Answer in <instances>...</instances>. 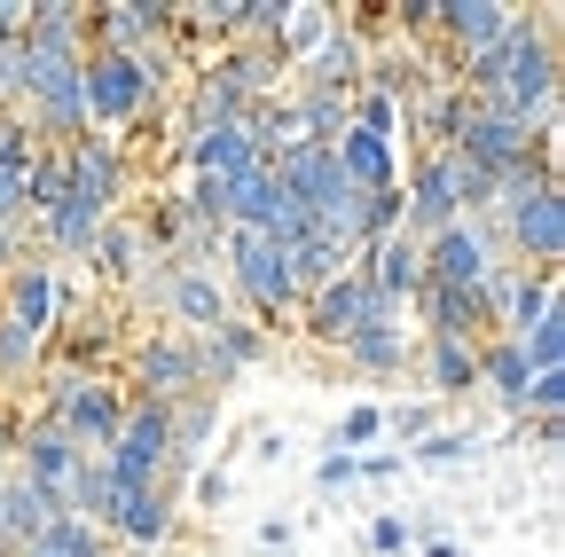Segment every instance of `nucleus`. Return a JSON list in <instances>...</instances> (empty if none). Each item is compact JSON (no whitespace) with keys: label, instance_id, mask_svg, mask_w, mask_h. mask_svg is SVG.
<instances>
[{"label":"nucleus","instance_id":"25","mask_svg":"<svg viewBox=\"0 0 565 557\" xmlns=\"http://www.w3.org/2000/svg\"><path fill=\"white\" fill-rule=\"evenodd\" d=\"M353 79H362V40H353L345 24L315 47V72H307V87H330V95H345Z\"/></svg>","mask_w":565,"mask_h":557},{"label":"nucleus","instance_id":"16","mask_svg":"<svg viewBox=\"0 0 565 557\" xmlns=\"http://www.w3.org/2000/svg\"><path fill=\"white\" fill-rule=\"evenodd\" d=\"M282 259H291V291H299V299H315V291H322V283H338V275L362 259V251L338 244V236H322V228H307V236L282 244Z\"/></svg>","mask_w":565,"mask_h":557},{"label":"nucleus","instance_id":"35","mask_svg":"<svg viewBox=\"0 0 565 557\" xmlns=\"http://www.w3.org/2000/svg\"><path fill=\"white\" fill-rule=\"evenodd\" d=\"M32 362H40V338L0 314V377H17V369H32Z\"/></svg>","mask_w":565,"mask_h":557},{"label":"nucleus","instance_id":"19","mask_svg":"<svg viewBox=\"0 0 565 557\" xmlns=\"http://www.w3.org/2000/svg\"><path fill=\"white\" fill-rule=\"evenodd\" d=\"M330 158H338V173H345L353 189H393V181H401L393 142H377V133H362V126H345L338 142H330Z\"/></svg>","mask_w":565,"mask_h":557},{"label":"nucleus","instance_id":"4","mask_svg":"<svg viewBox=\"0 0 565 557\" xmlns=\"http://www.w3.org/2000/svg\"><path fill=\"white\" fill-rule=\"evenodd\" d=\"M221 244H228V275H236V291H244V307H252L259 322H275V314H291V307H299V291H291V259H282V244L244 236V228H228Z\"/></svg>","mask_w":565,"mask_h":557},{"label":"nucleus","instance_id":"44","mask_svg":"<svg viewBox=\"0 0 565 557\" xmlns=\"http://www.w3.org/2000/svg\"><path fill=\"white\" fill-rule=\"evenodd\" d=\"M0 549H9V542H0Z\"/></svg>","mask_w":565,"mask_h":557},{"label":"nucleus","instance_id":"43","mask_svg":"<svg viewBox=\"0 0 565 557\" xmlns=\"http://www.w3.org/2000/svg\"><path fill=\"white\" fill-rule=\"evenodd\" d=\"M126 557H150V549H126Z\"/></svg>","mask_w":565,"mask_h":557},{"label":"nucleus","instance_id":"42","mask_svg":"<svg viewBox=\"0 0 565 557\" xmlns=\"http://www.w3.org/2000/svg\"><path fill=\"white\" fill-rule=\"evenodd\" d=\"M24 32V9H17V0H0V40H17Z\"/></svg>","mask_w":565,"mask_h":557},{"label":"nucleus","instance_id":"13","mask_svg":"<svg viewBox=\"0 0 565 557\" xmlns=\"http://www.w3.org/2000/svg\"><path fill=\"white\" fill-rule=\"evenodd\" d=\"M17 456H24V471H17V479H32L40 495H47V511H55V495L71 486V471H79V448H71V432H55L47 416H40L32 432H17Z\"/></svg>","mask_w":565,"mask_h":557},{"label":"nucleus","instance_id":"38","mask_svg":"<svg viewBox=\"0 0 565 557\" xmlns=\"http://www.w3.org/2000/svg\"><path fill=\"white\" fill-rule=\"evenodd\" d=\"M385 432H393V440H424V432H433V408H424V400L385 408Z\"/></svg>","mask_w":565,"mask_h":557},{"label":"nucleus","instance_id":"5","mask_svg":"<svg viewBox=\"0 0 565 557\" xmlns=\"http://www.w3.org/2000/svg\"><path fill=\"white\" fill-rule=\"evenodd\" d=\"M487 267H494V221H456L440 236H424V283L471 291Z\"/></svg>","mask_w":565,"mask_h":557},{"label":"nucleus","instance_id":"33","mask_svg":"<svg viewBox=\"0 0 565 557\" xmlns=\"http://www.w3.org/2000/svg\"><path fill=\"white\" fill-rule=\"evenodd\" d=\"M377 432H385V408H377V400H362V408H345V416H338V456H353V448H370Z\"/></svg>","mask_w":565,"mask_h":557},{"label":"nucleus","instance_id":"15","mask_svg":"<svg viewBox=\"0 0 565 557\" xmlns=\"http://www.w3.org/2000/svg\"><path fill=\"white\" fill-rule=\"evenodd\" d=\"M189 165L212 181H244V173H259V142L244 126H189Z\"/></svg>","mask_w":565,"mask_h":557},{"label":"nucleus","instance_id":"26","mask_svg":"<svg viewBox=\"0 0 565 557\" xmlns=\"http://www.w3.org/2000/svg\"><path fill=\"white\" fill-rule=\"evenodd\" d=\"M550 307H557V275H542V267L526 275V267H519V283H511V307H503V338L534 330V322H542Z\"/></svg>","mask_w":565,"mask_h":557},{"label":"nucleus","instance_id":"28","mask_svg":"<svg viewBox=\"0 0 565 557\" xmlns=\"http://www.w3.org/2000/svg\"><path fill=\"white\" fill-rule=\"evenodd\" d=\"M63 196H71V165H63V150H40V158L24 165V213L47 221Z\"/></svg>","mask_w":565,"mask_h":557},{"label":"nucleus","instance_id":"3","mask_svg":"<svg viewBox=\"0 0 565 557\" xmlns=\"http://www.w3.org/2000/svg\"><path fill=\"white\" fill-rule=\"evenodd\" d=\"M166 456H173V432H166V408L158 400H126V416H118V432H110V448H103V471L118 479V486H166L173 471H166Z\"/></svg>","mask_w":565,"mask_h":557},{"label":"nucleus","instance_id":"21","mask_svg":"<svg viewBox=\"0 0 565 557\" xmlns=\"http://www.w3.org/2000/svg\"><path fill=\"white\" fill-rule=\"evenodd\" d=\"M424 385H433L440 400L471 393L479 385V338H433L424 345Z\"/></svg>","mask_w":565,"mask_h":557},{"label":"nucleus","instance_id":"12","mask_svg":"<svg viewBox=\"0 0 565 557\" xmlns=\"http://www.w3.org/2000/svg\"><path fill=\"white\" fill-rule=\"evenodd\" d=\"M166 307H173V322H189L196 338H212L228 322V283L212 267H173L166 275Z\"/></svg>","mask_w":565,"mask_h":557},{"label":"nucleus","instance_id":"7","mask_svg":"<svg viewBox=\"0 0 565 557\" xmlns=\"http://www.w3.org/2000/svg\"><path fill=\"white\" fill-rule=\"evenodd\" d=\"M370 314H393V307H385V299L370 291V275H362V267H345L338 283H322V291L307 299V330H315L322 345H338L345 330H362Z\"/></svg>","mask_w":565,"mask_h":557},{"label":"nucleus","instance_id":"27","mask_svg":"<svg viewBox=\"0 0 565 557\" xmlns=\"http://www.w3.org/2000/svg\"><path fill=\"white\" fill-rule=\"evenodd\" d=\"M17 557H103V526H79V518H47Z\"/></svg>","mask_w":565,"mask_h":557},{"label":"nucleus","instance_id":"17","mask_svg":"<svg viewBox=\"0 0 565 557\" xmlns=\"http://www.w3.org/2000/svg\"><path fill=\"white\" fill-rule=\"evenodd\" d=\"M212 425H221V393H189V400H173V408H166V432H173V456H166V471H173V479L204 463V440H212Z\"/></svg>","mask_w":565,"mask_h":557},{"label":"nucleus","instance_id":"37","mask_svg":"<svg viewBox=\"0 0 565 557\" xmlns=\"http://www.w3.org/2000/svg\"><path fill=\"white\" fill-rule=\"evenodd\" d=\"M408 110L401 103H385V95H362V110H353V126H362V133H377V142H393V126H401Z\"/></svg>","mask_w":565,"mask_h":557},{"label":"nucleus","instance_id":"36","mask_svg":"<svg viewBox=\"0 0 565 557\" xmlns=\"http://www.w3.org/2000/svg\"><path fill=\"white\" fill-rule=\"evenodd\" d=\"M471 432H456V425H440V432H424V448H416V463H471Z\"/></svg>","mask_w":565,"mask_h":557},{"label":"nucleus","instance_id":"2","mask_svg":"<svg viewBox=\"0 0 565 557\" xmlns=\"http://www.w3.org/2000/svg\"><path fill=\"white\" fill-rule=\"evenodd\" d=\"M448 150H456V165H471V173H487L494 189H503V181L534 158V126H519L511 110H494V103H471V95H463Z\"/></svg>","mask_w":565,"mask_h":557},{"label":"nucleus","instance_id":"14","mask_svg":"<svg viewBox=\"0 0 565 557\" xmlns=\"http://www.w3.org/2000/svg\"><path fill=\"white\" fill-rule=\"evenodd\" d=\"M433 32L456 47V63H471V55H487L494 40L511 32V9H494V0H440Z\"/></svg>","mask_w":565,"mask_h":557},{"label":"nucleus","instance_id":"22","mask_svg":"<svg viewBox=\"0 0 565 557\" xmlns=\"http://www.w3.org/2000/svg\"><path fill=\"white\" fill-rule=\"evenodd\" d=\"M55 511H47V495H40V486L32 479H17V471H0V542H9V549H24L40 526H47Z\"/></svg>","mask_w":565,"mask_h":557},{"label":"nucleus","instance_id":"8","mask_svg":"<svg viewBox=\"0 0 565 557\" xmlns=\"http://www.w3.org/2000/svg\"><path fill=\"white\" fill-rule=\"evenodd\" d=\"M63 165H71V196L95 204V213H110L118 189H126V158L110 133H79V142H63Z\"/></svg>","mask_w":565,"mask_h":557},{"label":"nucleus","instance_id":"23","mask_svg":"<svg viewBox=\"0 0 565 557\" xmlns=\"http://www.w3.org/2000/svg\"><path fill=\"white\" fill-rule=\"evenodd\" d=\"M103 221H110V213H95V204H79V196H63L55 213H47V244H55L63 259H87L95 236H103Z\"/></svg>","mask_w":565,"mask_h":557},{"label":"nucleus","instance_id":"6","mask_svg":"<svg viewBox=\"0 0 565 557\" xmlns=\"http://www.w3.org/2000/svg\"><path fill=\"white\" fill-rule=\"evenodd\" d=\"M134 377H141V400H158V408H173V400H189V393H204V377H196V338H150L134 354Z\"/></svg>","mask_w":565,"mask_h":557},{"label":"nucleus","instance_id":"32","mask_svg":"<svg viewBox=\"0 0 565 557\" xmlns=\"http://www.w3.org/2000/svg\"><path fill=\"white\" fill-rule=\"evenodd\" d=\"M330 32H338V17H330V9H282V24H275V55L291 63V55L322 47Z\"/></svg>","mask_w":565,"mask_h":557},{"label":"nucleus","instance_id":"24","mask_svg":"<svg viewBox=\"0 0 565 557\" xmlns=\"http://www.w3.org/2000/svg\"><path fill=\"white\" fill-rule=\"evenodd\" d=\"M479 385H494V400H503V408L526 400V362H519L511 338H479Z\"/></svg>","mask_w":565,"mask_h":557},{"label":"nucleus","instance_id":"40","mask_svg":"<svg viewBox=\"0 0 565 557\" xmlns=\"http://www.w3.org/2000/svg\"><path fill=\"white\" fill-rule=\"evenodd\" d=\"M408 542H416L408 518H377V526H370V549H377V557H393V549H408Z\"/></svg>","mask_w":565,"mask_h":557},{"label":"nucleus","instance_id":"1","mask_svg":"<svg viewBox=\"0 0 565 557\" xmlns=\"http://www.w3.org/2000/svg\"><path fill=\"white\" fill-rule=\"evenodd\" d=\"M158 79H166V55H150V63H134V55L87 47V63H79V95H87V126H134L141 110L158 103Z\"/></svg>","mask_w":565,"mask_h":557},{"label":"nucleus","instance_id":"31","mask_svg":"<svg viewBox=\"0 0 565 557\" xmlns=\"http://www.w3.org/2000/svg\"><path fill=\"white\" fill-rule=\"evenodd\" d=\"M424 322H433V338H479V314H471V291H440V283H424L416 291Z\"/></svg>","mask_w":565,"mask_h":557},{"label":"nucleus","instance_id":"34","mask_svg":"<svg viewBox=\"0 0 565 557\" xmlns=\"http://www.w3.org/2000/svg\"><path fill=\"white\" fill-rule=\"evenodd\" d=\"M32 158H40V142H32V126L0 110V173H24Z\"/></svg>","mask_w":565,"mask_h":557},{"label":"nucleus","instance_id":"30","mask_svg":"<svg viewBox=\"0 0 565 557\" xmlns=\"http://www.w3.org/2000/svg\"><path fill=\"white\" fill-rule=\"evenodd\" d=\"M511 345H519L526 377H542V369H565V307H550V314H542L534 330H519Z\"/></svg>","mask_w":565,"mask_h":557},{"label":"nucleus","instance_id":"20","mask_svg":"<svg viewBox=\"0 0 565 557\" xmlns=\"http://www.w3.org/2000/svg\"><path fill=\"white\" fill-rule=\"evenodd\" d=\"M0 314H9L17 330H32V338H47V330H55V275H47L40 259H24V267L9 275V307H0Z\"/></svg>","mask_w":565,"mask_h":557},{"label":"nucleus","instance_id":"39","mask_svg":"<svg viewBox=\"0 0 565 557\" xmlns=\"http://www.w3.org/2000/svg\"><path fill=\"white\" fill-rule=\"evenodd\" d=\"M353 479H362V456H322V463H315V486H322V495H338V486H353Z\"/></svg>","mask_w":565,"mask_h":557},{"label":"nucleus","instance_id":"9","mask_svg":"<svg viewBox=\"0 0 565 557\" xmlns=\"http://www.w3.org/2000/svg\"><path fill=\"white\" fill-rule=\"evenodd\" d=\"M103 526H118L134 549H158V542L173 534V503H166V486H118V479H110Z\"/></svg>","mask_w":565,"mask_h":557},{"label":"nucleus","instance_id":"18","mask_svg":"<svg viewBox=\"0 0 565 557\" xmlns=\"http://www.w3.org/2000/svg\"><path fill=\"white\" fill-rule=\"evenodd\" d=\"M338 354H345L353 369H370V377H401L408 338H401V322H393V314H370L362 330H345V338H338Z\"/></svg>","mask_w":565,"mask_h":557},{"label":"nucleus","instance_id":"11","mask_svg":"<svg viewBox=\"0 0 565 557\" xmlns=\"http://www.w3.org/2000/svg\"><path fill=\"white\" fill-rule=\"evenodd\" d=\"M259 354H267V330H259V322H221L212 338H196V377H204V393H221L228 377H244Z\"/></svg>","mask_w":565,"mask_h":557},{"label":"nucleus","instance_id":"10","mask_svg":"<svg viewBox=\"0 0 565 557\" xmlns=\"http://www.w3.org/2000/svg\"><path fill=\"white\" fill-rule=\"evenodd\" d=\"M370 275V291L385 299V307H401V299H416L424 291V244L416 236H385V244H362V259H353Z\"/></svg>","mask_w":565,"mask_h":557},{"label":"nucleus","instance_id":"29","mask_svg":"<svg viewBox=\"0 0 565 557\" xmlns=\"http://www.w3.org/2000/svg\"><path fill=\"white\" fill-rule=\"evenodd\" d=\"M141 251H150V244H141V228L134 221H103V236H95V267L110 275V283H126V275H141Z\"/></svg>","mask_w":565,"mask_h":557},{"label":"nucleus","instance_id":"41","mask_svg":"<svg viewBox=\"0 0 565 557\" xmlns=\"http://www.w3.org/2000/svg\"><path fill=\"white\" fill-rule=\"evenodd\" d=\"M196 503H228V471H196Z\"/></svg>","mask_w":565,"mask_h":557}]
</instances>
